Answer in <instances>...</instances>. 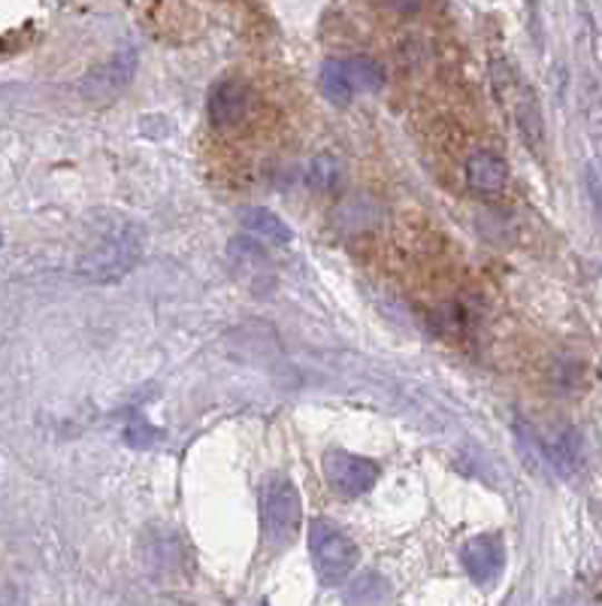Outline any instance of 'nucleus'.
Listing matches in <instances>:
<instances>
[{
	"label": "nucleus",
	"mask_w": 602,
	"mask_h": 606,
	"mask_svg": "<svg viewBox=\"0 0 602 606\" xmlns=\"http://www.w3.org/2000/svg\"><path fill=\"white\" fill-rule=\"evenodd\" d=\"M142 231L125 218L97 234L95 246L79 261V273L95 282H116L140 261Z\"/></svg>",
	"instance_id": "f257e3e1"
},
{
	"label": "nucleus",
	"mask_w": 602,
	"mask_h": 606,
	"mask_svg": "<svg viewBox=\"0 0 602 606\" xmlns=\"http://www.w3.org/2000/svg\"><path fill=\"white\" fill-rule=\"evenodd\" d=\"M251 88L239 79H225L209 91V119L216 128H239L251 116Z\"/></svg>",
	"instance_id": "423d86ee"
},
{
	"label": "nucleus",
	"mask_w": 602,
	"mask_h": 606,
	"mask_svg": "<svg viewBox=\"0 0 602 606\" xmlns=\"http://www.w3.org/2000/svg\"><path fill=\"white\" fill-rule=\"evenodd\" d=\"M461 561L466 567V574L473 576L478 585L494 583L506 567V546L494 534H482V537H473L463 546Z\"/></svg>",
	"instance_id": "0eeeda50"
},
{
	"label": "nucleus",
	"mask_w": 602,
	"mask_h": 606,
	"mask_svg": "<svg viewBox=\"0 0 602 606\" xmlns=\"http://www.w3.org/2000/svg\"><path fill=\"white\" fill-rule=\"evenodd\" d=\"M496 79H500L503 98L509 100V107L515 113V121L521 125V130H524V137H527V143L536 146V143L542 140V119H539L536 98H533L530 88L509 70V65L506 67L496 65Z\"/></svg>",
	"instance_id": "6e6552de"
},
{
	"label": "nucleus",
	"mask_w": 602,
	"mask_h": 606,
	"mask_svg": "<svg viewBox=\"0 0 602 606\" xmlns=\"http://www.w3.org/2000/svg\"><path fill=\"white\" fill-rule=\"evenodd\" d=\"M243 227H246L248 234L269 240V243H290V227L276 213H269V209H246Z\"/></svg>",
	"instance_id": "9b49d317"
},
{
	"label": "nucleus",
	"mask_w": 602,
	"mask_h": 606,
	"mask_svg": "<svg viewBox=\"0 0 602 606\" xmlns=\"http://www.w3.org/2000/svg\"><path fill=\"white\" fill-rule=\"evenodd\" d=\"M336 176H339V170L330 158H315L313 167H309V185H315L318 192H330L336 185Z\"/></svg>",
	"instance_id": "ddd939ff"
},
{
	"label": "nucleus",
	"mask_w": 602,
	"mask_h": 606,
	"mask_svg": "<svg viewBox=\"0 0 602 606\" xmlns=\"http://www.w3.org/2000/svg\"><path fill=\"white\" fill-rule=\"evenodd\" d=\"M322 467L330 488L345 495V498H361V495H366L369 488L376 486L378 479V465L373 458L343 452V449H330V452L324 454Z\"/></svg>",
	"instance_id": "20e7f679"
},
{
	"label": "nucleus",
	"mask_w": 602,
	"mask_h": 606,
	"mask_svg": "<svg viewBox=\"0 0 602 606\" xmlns=\"http://www.w3.org/2000/svg\"><path fill=\"white\" fill-rule=\"evenodd\" d=\"M137 74V52L125 49V52L112 55L107 65L95 67L91 74L82 79V98L95 100V104H107V100L119 98L121 91L128 88V82Z\"/></svg>",
	"instance_id": "39448f33"
},
{
	"label": "nucleus",
	"mask_w": 602,
	"mask_h": 606,
	"mask_svg": "<svg viewBox=\"0 0 602 606\" xmlns=\"http://www.w3.org/2000/svg\"><path fill=\"white\" fill-rule=\"evenodd\" d=\"M309 555H313L315 574L322 576V583L327 585L343 583L345 576L355 570L357 558H361L355 540L327 519L313 521V528H309Z\"/></svg>",
	"instance_id": "f03ea898"
},
{
	"label": "nucleus",
	"mask_w": 602,
	"mask_h": 606,
	"mask_svg": "<svg viewBox=\"0 0 602 606\" xmlns=\"http://www.w3.org/2000/svg\"><path fill=\"white\" fill-rule=\"evenodd\" d=\"M466 183L475 192H503L509 183L506 162L494 155V152H475L473 158L466 162Z\"/></svg>",
	"instance_id": "1a4fd4ad"
},
{
	"label": "nucleus",
	"mask_w": 602,
	"mask_h": 606,
	"mask_svg": "<svg viewBox=\"0 0 602 606\" xmlns=\"http://www.w3.org/2000/svg\"><path fill=\"white\" fill-rule=\"evenodd\" d=\"M348 65H352V76H355L357 91L373 95V91H378V88L385 86V70H382V65L373 61V58H348Z\"/></svg>",
	"instance_id": "f8f14e48"
},
{
	"label": "nucleus",
	"mask_w": 602,
	"mask_h": 606,
	"mask_svg": "<svg viewBox=\"0 0 602 606\" xmlns=\"http://www.w3.org/2000/svg\"><path fill=\"white\" fill-rule=\"evenodd\" d=\"M387 10L399 12V16H409V12H418L424 0H385Z\"/></svg>",
	"instance_id": "4468645a"
},
{
	"label": "nucleus",
	"mask_w": 602,
	"mask_h": 606,
	"mask_svg": "<svg viewBox=\"0 0 602 606\" xmlns=\"http://www.w3.org/2000/svg\"><path fill=\"white\" fill-rule=\"evenodd\" d=\"M596 16H600V28H602V0H596Z\"/></svg>",
	"instance_id": "2eb2a0df"
},
{
	"label": "nucleus",
	"mask_w": 602,
	"mask_h": 606,
	"mask_svg": "<svg viewBox=\"0 0 602 606\" xmlns=\"http://www.w3.org/2000/svg\"><path fill=\"white\" fill-rule=\"evenodd\" d=\"M303 519V504L297 486L285 477L269 479L260 491V528L273 546H285L297 537Z\"/></svg>",
	"instance_id": "7ed1b4c3"
},
{
	"label": "nucleus",
	"mask_w": 602,
	"mask_h": 606,
	"mask_svg": "<svg viewBox=\"0 0 602 606\" xmlns=\"http://www.w3.org/2000/svg\"><path fill=\"white\" fill-rule=\"evenodd\" d=\"M322 91L324 98L330 100V104H339V107L352 104L355 95H361L355 86V76H352L348 58H343V61H327V65L322 67Z\"/></svg>",
	"instance_id": "9d476101"
}]
</instances>
